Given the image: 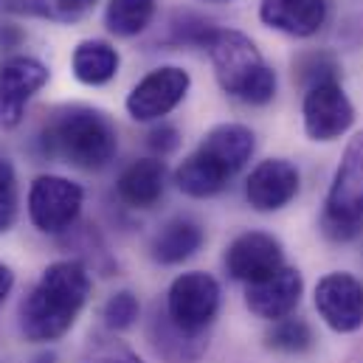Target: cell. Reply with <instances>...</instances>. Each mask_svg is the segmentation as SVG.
<instances>
[{
	"instance_id": "6da1fadb",
	"label": "cell",
	"mask_w": 363,
	"mask_h": 363,
	"mask_svg": "<svg viewBox=\"0 0 363 363\" xmlns=\"http://www.w3.org/2000/svg\"><path fill=\"white\" fill-rule=\"evenodd\" d=\"M91 296V273L79 259L48 265L20 307V330L34 344L62 338Z\"/></svg>"
},
{
	"instance_id": "7a4b0ae2",
	"label": "cell",
	"mask_w": 363,
	"mask_h": 363,
	"mask_svg": "<svg viewBox=\"0 0 363 363\" xmlns=\"http://www.w3.org/2000/svg\"><path fill=\"white\" fill-rule=\"evenodd\" d=\"M254 155V133L245 124L214 127L175 169V183L189 197H214Z\"/></svg>"
},
{
	"instance_id": "3957f363",
	"label": "cell",
	"mask_w": 363,
	"mask_h": 363,
	"mask_svg": "<svg viewBox=\"0 0 363 363\" xmlns=\"http://www.w3.org/2000/svg\"><path fill=\"white\" fill-rule=\"evenodd\" d=\"M43 141L51 155L88 172L104 169L118 150V133L110 116L85 104L60 110L48 121Z\"/></svg>"
},
{
	"instance_id": "277c9868",
	"label": "cell",
	"mask_w": 363,
	"mask_h": 363,
	"mask_svg": "<svg viewBox=\"0 0 363 363\" xmlns=\"http://www.w3.org/2000/svg\"><path fill=\"white\" fill-rule=\"evenodd\" d=\"M206 48L211 54L217 82L228 96L245 104H268L276 96V74L251 37L234 28H217Z\"/></svg>"
},
{
	"instance_id": "5b68a950",
	"label": "cell",
	"mask_w": 363,
	"mask_h": 363,
	"mask_svg": "<svg viewBox=\"0 0 363 363\" xmlns=\"http://www.w3.org/2000/svg\"><path fill=\"white\" fill-rule=\"evenodd\" d=\"M363 225V133H355L344 150L327 191L321 228L333 240H352Z\"/></svg>"
},
{
	"instance_id": "8992f818",
	"label": "cell",
	"mask_w": 363,
	"mask_h": 363,
	"mask_svg": "<svg viewBox=\"0 0 363 363\" xmlns=\"http://www.w3.org/2000/svg\"><path fill=\"white\" fill-rule=\"evenodd\" d=\"M220 313V284L211 273L189 271L169 284L167 293V318L186 335L203 338L206 327Z\"/></svg>"
},
{
	"instance_id": "52a82bcc",
	"label": "cell",
	"mask_w": 363,
	"mask_h": 363,
	"mask_svg": "<svg viewBox=\"0 0 363 363\" xmlns=\"http://www.w3.org/2000/svg\"><path fill=\"white\" fill-rule=\"evenodd\" d=\"M82 186L60 175H40L28 189V217L43 234H62L82 211Z\"/></svg>"
},
{
	"instance_id": "ba28073f",
	"label": "cell",
	"mask_w": 363,
	"mask_h": 363,
	"mask_svg": "<svg viewBox=\"0 0 363 363\" xmlns=\"http://www.w3.org/2000/svg\"><path fill=\"white\" fill-rule=\"evenodd\" d=\"M191 77L178 65L150 71L127 96V113L135 121H161L169 116L189 93Z\"/></svg>"
},
{
	"instance_id": "9c48e42d",
	"label": "cell",
	"mask_w": 363,
	"mask_h": 363,
	"mask_svg": "<svg viewBox=\"0 0 363 363\" xmlns=\"http://www.w3.org/2000/svg\"><path fill=\"white\" fill-rule=\"evenodd\" d=\"M301 116H304V133L313 141H335L352 127L355 107L344 88L335 79H330L307 88Z\"/></svg>"
},
{
	"instance_id": "30bf717a",
	"label": "cell",
	"mask_w": 363,
	"mask_h": 363,
	"mask_svg": "<svg viewBox=\"0 0 363 363\" xmlns=\"http://www.w3.org/2000/svg\"><path fill=\"white\" fill-rule=\"evenodd\" d=\"M315 310L330 330L341 335L358 333L363 327V281L344 271L327 273L315 284Z\"/></svg>"
},
{
	"instance_id": "8fae6325",
	"label": "cell",
	"mask_w": 363,
	"mask_h": 363,
	"mask_svg": "<svg viewBox=\"0 0 363 363\" xmlns=\"http://www.w3.org/2000/svg\"><path fill=\"white\" fill-rule=\"evenodd\" d=\"M48 82V68L34 57H9L0 62V127L11 130L23 121L26 104Z\"/></svg>"
},
{
	"instance_id": "7c38bea8",
	"label": "cell",
	"mask_w": 363,
	"mask_h": 363,
	"mask_svg": "<svg viewBox=\"0 0 363 363\" xmlns=\"http://www.w3.org/2000/svg\"><path fill=\"white\" fill-rule=\"evenodd\" d=\"M225 268L237 281H245V284L262 281L279 268H284L281 242L265 231L240 234L225 251Z\"/></svg>"
},
{
	"instance_id": "4fadbf2b",
	"label": "cell",
	"mask_w": 363,
	"mask_h": 363,
	"mask_svg": "<svg viewBox=\"0 0 363 363\" xmlns=\"http://www.w3.org/2000/svg\"><path fill=\"white\" fill-rule=\"evenodd\" d=\"M304 293V279L296 268H279L262 281L245 284V304L254 315L265 318V321H281L287 315H293V310L298 307Z\"/></svg>"
},
{
	"instance_id": "5bb4252c",
	"label": "cell",
	"mask_w": 363,
	"mask_h": 363,
	"mask_svg": "<svg viewBox=\"0 0 363 363\" xmlns=\"http://www.w3.org/2000/svg\"><path fill=\"white\" fill-rule=\"evenodd\" d=\"M298 194V169L284 158L262 161L245 183V197L257 211H279Z\"/></svg>"
},
{
	"instance_id": "9a60e30c",
	"label": "cell",
	"mask_w": 363,
	"mask_h": 363,
	"mask_svg": "<svg viewBox=\"0 0 363 363\" xmlns=\"http://www.w3.org/2000/svg\"><path fill=\"white\" fill-rule=\"evenodd\" d=\"M259 20L290 37H313L327 23L324 0H262Z\"/></svg>"
},
{
	"instance_id": "2e32d148",
	"label": "cell",
	"mask_w": 363,
	"mask_h": 363,
	"mask_svg": "<svg viewBox=\"0 0 363 363\" xmlns=\"http://www.w3.org/2000/svg\"><path fill=\"white\" fill-rule=\"evenodd\" d=\"M167 186V167L158 158H141L133 161L116 183L118 197L133 208H152L164 197Z\"/></svg>"
},
{
	"instance_id": "e0dca14e",
	"label": "cell",
	"mask_w": 363,
	"mask_h": 363,
	"mask_svg": "<svg viewBox=\"0 0 363 363\" xmlns=\"http://www.w3.org/2000/svg\"><path fill=\"white\" fill-rule=\"evenodd\" d=\"M203 245V228L194 220H172L152 240V257L161 265H181Z\"/></svg>"
},
{
	"instance_id": "ac0fdd59",
	"label": "cell",
	"mask_w": 363,
	"mask_h": 363,
	"mask_svg": "<svg viewBox=\"0 0 363 363\" xmlns=\"http://www.w3.org/2000/svg\"><path fill=\"white\" fill-rule=\"evenodd\" d=\"M71 68H74V77L82 85H93V88L96 85H107L118 71V51L110 43L85 40V43H79L74 48Z\"/></svg>"
},
{
	"instance_id": "d6986e66",
	"label": "cell",
	"mask_w": 363,
	"mask_h": 363,
	"mask_svg": "<svg viewBox=\"0 0 363 363\" xmlns=\"http://www.w3.org/2000/svg\"><path fill=\"white\" fill-rule=\"evenodd\" d=\"M155 17V0H110L104 11V26L116 37L141 34Z\"/></svg>"
},
{
	"instance_id": "ffe728a7",
	"label": "cell",
	"mask_w": 363,
	"mask_h": 363,
	"mask_svg": "<svg viewBox=\"0 0 363 363\" xmlns=\"http://www.w3.org/2000/svg\"><path fill=\"white\" fill-rule=\"evenodd\" d=\"M268 347L276 352H287V355H298V352H307L313 347V330L304 318H281V321H273V327L265 335Z\"/></svg>"
},
{
	"instance_id": "44dd1931",
	"label": "cell",
	"mask_w": 363,
	"mask_h": 363,
	"mask_svg": "<svg viewBox=\"0 0 363 363\" xmlns=\"http://www.w3.org/2000/svg\"><path fill=\"white\" fill-rule=\"evenodd\" d=\"M138 313H141L138 298H135L130 290H118V293H113V296L107 298V304H104V310H101V318H104V324H107L110 330H127V327L135 324Z\"/></svg>"
},
{
	"instance_id": "7402d4cb",
	"label": "cell",
	"mask_w": 363,
	"mask_h": 363,
	"mask_svg": "<svg viewBox=\"0 0 363 363\" xmlns=\"http://www.w3.org/2000/svg\"><path fill=\"white\" fill-rule=\"evenodd\" d=\"M17 220V175L14 167L0 158V234H6Z\"/></svg>"
},
{
	"instance_id": "603a6c76",
	"label": "cell",
	"mask_w": 363,
	"mask_h": 363,
	"mask_svg": "<svg viewBox=\"0 0 363 363\" xmlns=\"http://www.w3.org/2000/svg\"><path fill=\"white\" fill-rule=\"evenodd\" d=\"M335 62L330 60V57H324V54H310V57H301L298 60V79L307 85V88H313V85H318V82H330V79H335Z\"/></svg>"
},
{
	"instance_id": "cb8c5ba5",
	"label": "cell",
	"mask_w": 363,
	"mask_h": 363,
	"mask_svg": "<svg viewBox=\"0 0 363 363\" xmlns=\"http://www.w3.org/2000/svg\"><path fill=\"white\" fill-rule=\"evenodd\" d=\"M96 0H43V17H54V20H77L82 14H88Z\"/></svg>"
},
{
	"instance_id": "d4e9b609",
	"label": "cell",
	"mask_w": 363,
	"mask_h": 363,
	"mask_svg": "<svg viewBox=\"0 0 363 363\" xmlns=\"http://www.w3.org/2000/svg\"><path fill=\"white\" fill-rule=\"evenodd\" d=\"M150 147H152L155 152H161V155H169V152L178 147V130L169 127V124L155 127V130L150 133Z\"/></svg>"
},
{
	"instance_id": "484cf974",
	"label": "cell",
	"mask_w": 363,
	"mask_h": 363,
	"mask_svg": "<svg viewBox=\"0 0 363 363\" xmlns=\"http://www.w3.org/2000/svg\"><path fill=\"white\" fill-rule=\"evenodd\" d=\"M0 9L20 14H43V0H0Z\"/></svg>"
},
{
	"instance_id": "4316f807",
	"label": "cell",
	"mask_w": 363,
	"mask_h": 363,
	"mask_svg": "<svg viewBox=\"0 0 363 363\" xmlns=\"http://www.w3.org/2000/svg\"><path fill=\"white\" fill-rule=\"evenodd\" d=\"M93 363H144L141 358H135L133 352H127V350H116V352H107V355H101V358H96Z\"/></svg>"
},
{
	"instance_id": "83f0119b",
	"label": "cell",
	"mask_w": 363,
	"mask_h": 363,
	"mask_svg": "<svg viewBox=\"0 0 363 363\" xmlns=\"http://www.w3.org/2000/svg\"><path fill=\"white\" fill-rule=\"evenodd\" d=\"M11 287H14V273L9 265H0V304L6 301V296L11 293Z\"/></svg>"
},
{
	"instance_id": "f1b7e54d",
	"label": "cell",
	"mask_w": 363,
	"mask_h": 363,
	"mask_svg": "<svg viewBox=\"0 0 363 363\" xmlns=\"http://www.w3.org/2000/svg\"><path fill=\"white\" fill-rule=\"evenodd\" d=\"M20 40V34L14 31V28H6V31H0V45L3 48H9V45H14Z\"/></svg>"
}]
</instances>
